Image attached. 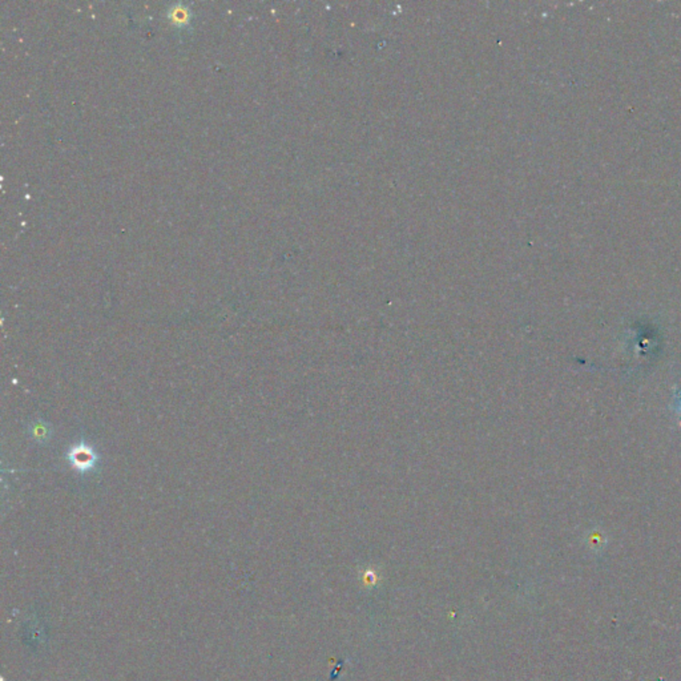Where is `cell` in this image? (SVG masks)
Instances as JSON below:
<instances>
[{"label": "cell", "mask_w": 681, "mask_h": 681, "mask_svg": "<svg viewBox=\"0 0 681 681\" xmlns=\"http://www.w3.org/2000/svg\"><path fill=\"white\" fill-rule=\"evenodd\" d=\"M67 458L68 462L71 463L72 468H75L79 472L90 471L97 462L96 451L87 443H79L72 446L71 450L68 451Z\"/></svg>", "instance_id": "cell-1"}, {"label": "cell", "mask_w": 681, "mask_h": 681, "mask_svg": "<svg viewBox=\"0 0 681 681\" xmlns=\"http://www.w3.org/2000/svg\"><path fill=\"white\" fill-rule=\"evenodd\" d=\"M679 412H681V398H680V401H679Z\"/></svg>", "instance_id": "cell-2"}]
</instances>
